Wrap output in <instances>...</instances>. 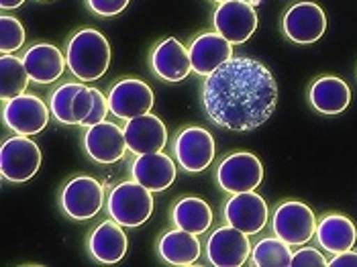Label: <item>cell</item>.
Listing matches in <instances>:
<instances>
[{"mask_svg":"<svg viewBox=\"0 0 357 267\" xmlns=\"http://www.w3.org/2000/svg\"><path fill=\"white\" fill-rule=\"evenodd\" d=\"M200 102L217 127L245 133L261 127L274 114L278 84L268 66L239 55L204 78Z\"/></svg>","mask_w":357,"mask_h":267,"instance_id":"1","label":"cell"},{"mask_svg":"<svg viewBox=\"0 0 357 267\" xmlns=\"http://www.w3.org/2000/svg\"><path fill=\"white\" fill-rule=\"evenodd\" d=\"M70 72L80 82L100 80L110 66L109 39L96 29H80L66 47Z\"/></svg>","mask_w":357,"mask_h":267,"instance_id":"2","label":"cell"},{"mask_svg":"<svg viewBox=\"0 0 357 267\" xmlns=\"http://www.w3.org/2000/svg\"><path fill=\"white\" fill-rule=\"evenodd\" d=\"M107 211L112 220L121 227L135 229L149 220L153 213V196L151 190L141 186L139 182H121L110 190L107 200Z\"/></svg>","mask_w":357,"mask_h":267,"instance_id":"3","label":"cell"},{"mask_svg":"<svg viewBox=\"0 0 357 267\" xmlns=\"http://www.w3.org/2000/svg\"><path fill=\"white\" fill-rule=\"evenodd\" d=\"M41 149L27 135L10 137L0 149V171L2 178L15 184L29 182L41 167Z\"/></svg>","mask_w":357,"mask_h":267,"instance_id":"4","label":"cell"},{"mask_svg":"<svg viewBox=\"0 0 357 267\" xmlns=\"http://www.w3.org/2000/svg\"><path fill=\"white\" fill-rule=\"evenodd\" d=\"M59 204L72 220H88L100 213L105 204L102 184L92 176H74L59 196Z\"/></svg>","mask_w":357,"mask_h":267,"instance_id":"5","label":"cell"},{"mask_svg":"<svg viewBox=\"0 0 357 267\" xmlns=\"http://www.w3.org/2000/svg\"><path fill=\"white\" fill-rule=\"evenodd\" d=\"M215 139L204 127H184L176 135L174 155L178 165L188 174L204 171L215 160Z\"/></svg>","mask_w":357,"mask_h":267,"instance_id":"6","label":"cell"},{"mask_svg":"<svg viewBox=\"0 0 357 267\" xmlns=\"http://www.w3.org/2000/svg\"><path fill=\"white\" fill-rule=\"evenodd\" d=\"M52 108L35 94H19L10 100H4L2 107V121L4 125L17 135L41 133L50 123Z\"/></svg>","mask_w":357,"mask_h":267,"instance_id":"7","label":"cell"},{"mask_svg":"<svg viewBox=\"0 0 357 267\" xmlns=\"http://www.w3.org/2000/svg\"><path fill=\"white\" fill-rule=\"evenodd\" d=\"M317 218L314 213L298 200H288L282 202L275 208L274 218H272V229H274L275 237L286 241L292 247L304 245L312 239V235L317 233Z\"/></svg>","mask_w":357,"mask_h":267,"instance_id":"8","label":"cell"},{"mask_svg":"<svg viewBox=\"0 0 357 267\" xmlns=\"http://www.w3.org/2000/svg\"><path fill=\"white\" fill-rule=\"evenodd\" d=\"M264 180V165L253 153H231L217 167V184L229 194L257 190Z\"/></svg>","mask_w":357,"mask_h":267,"instance_id":"9","label":"cell"},{"mask_svg":"<svg viewBox=\"0 0 357 267\" xmlns=\"http://www.w3.org/2000/svg\"><path fill=\"white\" fill-rule=\"evenodd\" d=\"M282 29L290 41L298 45H310L325 35L327 15L317 2H296L286 10Z\"/></svg>","mask_w":357,"mask_h":267,"instance_id":"10","label":"cell"},{"mask_svg":"<svg viewBox=\"0 0 357 267\" xmlns=\"http://www.w3.org/2000/svg\"><path fill=\"white\" fill-rule=\"evenodd\" d=\"M213 27L233 45H241L257 29V13L248 0L220 2L213 15Z\"/></svg>","mask_w":357,"mask_h":267,"instance_id":"11","label":"cell"},{"mask_svg":"<svg viewBox=\"0 0 357 267\" xmlns=\"http://www.w3.org/2000/svg\"><path fill=\"white\" fill-rule=\"evenodd\" d=\"M222 216L227 224L243 231L245 235H257L264 231L268 224V204L257 192H241V194H231V198L225 202Z\"/></svg>","mask_w":357,"mask_h":267,"instance_id":"12","label":"cell"},{"mask_svg":"<svg viewBox=\"0 0 357 267\" xmlns=\"http://www.w3.org/2000/svg\"><path fill=\"white\" fill-rule=\"evenodd\" d=\"M110 114H114L121 121H129L149 112L153 108L155 96L153 90L137 78H123L109 90Z\"/></svg>","mask_w":357,"mask_h":267,"instance_id":"13","label":"cell"},{"mask_svg":"<svg viewBox=\"0 0 357 267\" xmlns=\"http://www.w3.org/2000/svg\"><path fill=\"white\" fill-rule=\"evenodd\" d=\"M243 231L227 224L206 241V259L215 267H241L251 257V243Z\"/></svg>","mask_w":357,"mask_h":267,"instance_id":"14","label":"cell"},{"mask_svg":"<svg viewBox=\"0 0 357 267\" xmlns=\"http://www.w3.org/2000/svg\"><path fill=\"white\" fill-rule=\"evenodd\" d=\"M84 151L86 155L96 163H116L123 160L127 147V139H125V131L109 121H102L98 125H92L86 129L82 137Z\"/></svg>","mask_w":357,"mask_h":267,"instance_id":"15","label":"cell"},{"mask_svg":"<svg viewBox=\"0 0 357 267\" xmlns=\"http://www.w3.org/2000/svg\"><path fill=\"white\" fill-rule=\"evenodd\" d=\"M123 131H125L129 151L135 153V155L164 151L165 143H167L165 125L162 123L160 116H155L151 112H145L141 116L129 119Z\"/></svg>","mask_w":357,"mask_h":267,"instance_id":"16","label":"cell"},{"mask_svg":"<svg viewBox=\"0 0 357 267\" xmlns=\"http://www.w3.org/2000/svg\"><path fill=\"white\" fill-rule=\"evenodd\" d=\"M192 72L198 76H211L220 66H225L233 57V43L225 39L220 33H200L190 45Z\"/></svg>","mask_w":357,"mask_h":267,"instance_id":"17","label":"cell"},{"mask_svg":"<svg viewBox=\"0 0 357 267\" xmlns=\"http://www.w3.org/2000/svg\"><path fill=\"white\" fill-rule=\"evenodd\" d=\"M151 72L164 82H182L186 80L192 72L190 52L176 39L169 37L155 45L151 52Z\"/></svg>","mask_w":357,"mask_h":267,"instance_id":"18","label":"cell"},{"mask_svg":"<svg viewBox=\"0 0 357 267\" xmlns=\"http://www.w3.org/2000/svg\"><path fill=\"white\" fill-rule=\"evenodd\" d=\"M23 63L27 68L29 78L35 84H54L66 72L68 59L52 43H35L23 54Z\"/></svg>","mask_w":357,"mask_h":267,"instance_id":"19","label":"cell"},{"mask_svg":"<svg viewBox=\"0 0 357 267\" xmlns=\"http://www.w3.org/2000/svg\"><path fill=\"white\" fill-rule=\"evenodd\" d=\"M131 178L151 192H164L176 182V163L165 153H143L131 163Z\"/></svg>","mask_w":357,"mask_h":267,"instance_id":"20","label":"cell"},{"mask_svg":"<svg viewBox=\"0 0 357 267\" xmlns=\"http://www.w3.org/2000/svg\"><path fill=\"white\" fill-rule=\"evenodd\" d=\"M129 239L116 220L100 222L88 237V251L100 264H119L127 255Z\"/></svg>","mask_w":357,"mask_h":267,"instance_id":"21","label":"cell"},{"mask_svg":"<svg viewBox=\"0 0 357 267\" xmlns=\"http://www.w3.org/2000/svg\"><path fill=\"white\" fill-rule=\"evenodd\" d=\"M308 102L321 114H341L351 102V90L337 76H321L310 84Z\"/></svg>","mask_w":357,"mask_h":267,"instance_id":"22","label":"cell"},{"mask_svg":"<svg viewBox=\"0 0 357 267\" xmlns=\"http://www.w3.org/2000/svg\"><path fill=\"white\" fill-rule=\"evenodd\" d=\"M314 237L327 253L337 255V253L354 249L357 241V229L356 224L343 214H327L317 224Z\"/></svg>","mask_w":357,"mask_h":267,"instance_id":"23","label":"cell"},{"mask_svg":"<svg viewBox=\"0 0 357 267\" xmlns=\"http://www.w3.org/2000/svg\"><path fill=\"white\" fill-rule=\"evenodd\" d=\"M196 237L198 235L178 227L174 231H167L158 243L160 257L169 266H192L200 257V241Z\"/></svg>","mask_w":357,"mask_h":267,"instance_id":"24","label":"cell"},{"mask_svg":"<svg viewBox=\"0 0 357 267\" xmlns=\"http://www.w3.org/2000/svg\"><path fill=\"white\" fill-rule=\"evenodd\" d=\"M172 220L178 229H184L194 235H202L213 224V211L206 200L196 198V196H186L174 204Z\"/></svg>","mask_w":357,"mask_h":267,"instance_id":"25","label":"cell"},{"mask_svg":"<svg viewBox=\"0 0 357 267\" xmlns=\"http://www.w3.org/2000/svg\"><path fill=\"white\" fill-rule=\"evenodd\" d=\"M72 112H74L76 125H80V127L98 125V123H102L107 119V114L110 112L109 98L96 88L82 86L80 92L74 96Z\"/></svg>","mask_w":357,"mask_h":267,"instance_id":"26","label":"cell"},{"mask_svg":"<svg viewBox=\"0 0 357 267\" xmlns=\"http://www.w3.org/2000/svg\"><path fill=\"white\" fill-rule=\"evenodd\" d=\"M0 74H2V84H0V98L2 100H10L19 94H25L31 78H29V72L23 59L15 57L13 54H2Z\"/></svg>","mask_w":357,"mask_h":267,"instance_id":"27","label":"cell"},{"mask_svg":"<svg viewBox=\"0 0 357 267\" xmlns=\"http://www.w3.org/2000/svg\"><path fill=\"white\" fill-rule=\"evenodd\" d=\"M292 245L280 237H266L257 241L251 249V264L255 267H288L292 266Z\"/></svg>","mask_w":357,"mask_h":267,"instance_id":"28","label":"cell"},{"mask_svg":"<svg viewBox=\"0 0 357 267\" xmlns=\"http://www.w3.org/2000/svg\"><path fill=\"white\" fill-rule=\"evenodd\" d=\"M84 84H76V82H68V84H61L59 88H55L52 98H50V108H52V114L57 123L61 125H68V127H74L76 125V119H74V112H72V105H74V96L80 92Z\"/></svg>","mask_w":357,"mask_h":267,"instance_id":"29","label":"cell"},{"mask_svg":"<svg viewBox=\"0 0 357 267\" xmlns=\"http://www.w3.org/2000/svg\"><path fill=\"white\" fill-rule=\"evenodd\" d=\"M25 45V29L19 19L2 15L0 19V49L2 54H15Z\"/></svg>","mask_w":357,"mask_h":267,"instance_id":"30","label":"cell"},{"mask_svg":"<svg viewBox=\"0 0 357 267\" xmlns=\"http://www.w3.org/2000/svg\"><path fill=\"white\" fill-rule=\"evenodd\" d=\"M329 266V261L323 257L321 251L312 249V247H303L298 251H294L292 255V267H325Z\"/></svg>","mask_w":357,"mask_h":267,"instance_id":"31","label":"cell"},{"mask_svg":"<svg viewBox=\"0 0 357 267\" xmlns=\"http://www.w3.org/2000/svg\"><path fill=\"white\" fill-rule=\"evenodd\" d=\"M131 0H86L88 8L98 17H114L127 8Z\"/></svg>","mask_w":357,"mask_h":267,"instance_id":"32","label":"cell"},{"mask_svg":"<svg viewBox=\"0 0 357 267\" xmlns=\"http://www.w3.org/2000/svg\"><path fill=\"white\" fill-rule=\"evenodd\" d=\"M331 267H357V251H343L337 253L329 261Z\"/></svg>","mask_w":357,"mask_h":267,"instance_id":"33","label":"cell"},{"mask_svg":"<svg viewBox=\"0 0 357 267\" xmlns=\"http://www.w3.org/2000/svg\"><path fill=\"white\" fill-rule=\"evenodd\" d=\"M25 0H0V6L2 10H13V8H19Z\"/></svg>","mask_w":357,"mask_h":267,"instance_id":"34","label":"cell"},{"mask_svg":"<svg viewBox=\"0 0 357 267\" xmlns=\"http://www.w3.org/2000/svg\"><path fill=\"white\" fill-rule=\"evenodd\" d=\"M213 2H219L220 4V2H229V0H213Z\"/></svg>","mask_w":357,"mask_h":267,"instance_id":"35","label":"cell"}]
</instances>
